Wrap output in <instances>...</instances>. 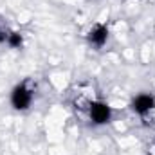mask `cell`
I'll return each instance as SVG.
<instances>
[{"label":"cell","mask_w":155,"mask_h":155,"mask_svg":"<svg viewBox=\"0 0 155 155\" xmlns=\"http://www.w3.org/2000/svg\"><path fill=\"white\" fill-rule=\"evenodd\" d=\"M33 103V90L27 87V83H20L11 92V105L16 110H25Z\"/></svg>","instance_id":"6da1fadb"},{"label":"cell","mask_w":155,"mask_h":155,"mask_svg":"<svg viewBox=\"0 0 155 155\" xmlns=\"http://www.w3.org/2000/svg\"><path fill=\"white\" fill-rule=\"evenodd\" d=\"M88 116L92 119V123H96V124H105V123L110 121L112 110H110V107H108L107 103H103V101H92L90 107H88Z\"/></svg>","instance_id":"7a4b0ae2"},{"label":"cell","mask_w":155,"mask_h":155,"mask_svg":"<svg viewBox=\"0 0 155 155\" xmlns=\"http://www.w3.org/2000/svg\"><path fill=\"white\" fill-rule=\"evenodd\" d=\"M153 107H155V99H153V96H150V94H139L132 101V108L139 116H146L148 112L153 110Z\"/></svg>","instance_id":"3957f363"},{"label":"cell","mask_w":155,"mask_h":155,"mask_svg":"<svg viewBox=\"0 0 155 155\" xmlns=\"http://www.w3.org/2000/svg\"><path fill=\"white\" fill-rule=\"evenodd\" d=\"M107 38H108V29H107V25H103V24L92 25L90 31H88V35H87L88 43L94 45V47H103V45L107 43Z\"/></svg>","instance_id":"277c9868"},{"label":"cell","mask_w":155,"mask_h":155,"mask_svg":"<svg viewBox=\"0 0 155 155\" xmlns=\"http://www.w3.org/2000/svg\"><path fill=\"white\" fill-rule=\"evenodd\" d=\"M24 43V36L20 33H9V38H7V45H11L13 49H20Z\"/></svg>","instance_id":"5b68a950"},{"label":"cell","mask_w":155,"mask_h":155,"mask_svg":"<svg viewBox=\"0 0 155 155\" xmlns=\"http://www.w3.org/2000/svg\"><path fill=\"white\" fill-rule=\"evenodd\" d=\"M9 29H7V25H5V22L0 18V43H7V38H9Z\"/></svg>","instance_id":"8992f818"},{"label":"cell","mask_w":155,"mask_h":155,"mask_svg":"<svg viewBox=\"0 0 155 155\" xmlns=\"http://www.w3.org/2000/svg\"><path fill=\"white\" fill-rule=\"evenodd\" d=\"M150 155H155V146L152 148V152H150Z\"/></svg>","instance_id":"52a82bcc"}]
</instances>
